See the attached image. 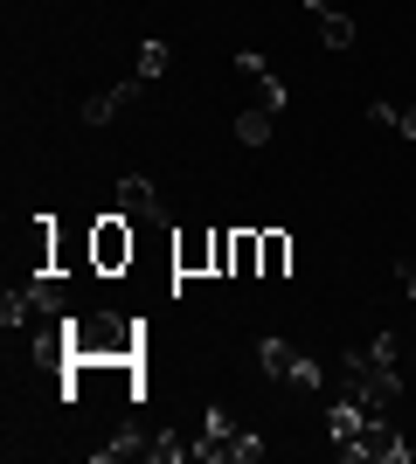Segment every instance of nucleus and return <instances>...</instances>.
I'll return each instance as SVG.
<instances>
[{"label":"nucleus","instance_id":"f8f14e48","mask_svg":"<svg viewBox=\"0 0 416 464\" xmlns=\"http://www.w3.org/2000/svg\"><path fill=\"white\" fill-rule=\"evenodd\" d=\"M326 430H334V444L347 450V444H354V437H361V430H368V409H361L354 395H347V402H334V416H326Z\"/></svg>","mask_w":416,"mask_h":464},{"label":"nucleus","instance_id":"2eb2a0df","mask_svg":"<svg viewBox=\"0 0 416 464\" xmlns=\"http://www.w3.org/2000/svg\"><path fill=\"white\" fill-rule=\"evenodd\" d=\"M264 271V243H257V229H237V271L229 277H257Z\"/></svg>","mask_w":416,"mask_h":464},{"label":"nucleus","instance_id":"423d86ee","mask_svg":"<svg viewBox=\"0 0 416 464\" xmlns=\"http://www.w3.org/2000/svg\"><path fill=\"white\" fill-rule=\"evenodd\" d=\"M119 215H132V222H167L160 188H153L146 174H125V180H119Z\"/></svg>","mask_w":416,"mask_h":464},{"label":"nucleus","instance_id":"20e7f679","mask_svg":"<svg viewBox=\"0 0 416 464\" xmlns=\"http://www.w3.org/2000/svg\"><path fill=\"white\" fill-rule=\"evenodd\" d=\"M174 271L180 277H216V229H180L174 236Z\"/></svg>","mask_w":416,"mask_h":464},{"label":"nucleus","instance_id":"ddd939ff","mask_svg":"<svg viewBox=\"0 0 416 464\" xmlns=\"http://www.w3.org/2000/svg\"><path fill=\"white\" fill-rule=\"evenodd\" d=\"M257 243H264V271L257 277H285L292 271V236L285 229H257Z\"/></svg>","mask_w":416,"mask_h":464},{"label":"nucleus","instance_id":"f3484780","mask_svg":"<svg viewBox=\"0 0 416 464\" xmlns=\"http://www.w3.org/2000/svg\"><path fill=\"white\" fill-rule=\"evenodd\" d=\"M139 450H146V437H139V430H119V437H111V444H98L91 458H98V464H119V458H139Z\"/></svg>","mask_w":416,"mask_h":464},{"label":"nucleus","instance_id":"dca6fc26","mask_svg":"<svg viewBox=\"0 0 416 464\" xmlns=\"http://www.w3.org/2000/svg\"><path fill=\"white\" fill-rule=\"evenodd\" d=\"M237 139H243V146H264V139H271V104H257V111H237Z\"/></svg>","mask_w":416,"mask_h":464},{"label":"nucleus","instance_id":"7ed1b4c3","mask_svg":"<svg viewBox=\"0 0 416 464\" xmlns=\"http://www.w3.org/2000/svg\"><path fill=\"white\" fill-rule=\"evenodd\" d=\"M340 458H347V464H361V458H382V464H410V444L396 437V423H389V416H368V430H361V437H354L347 450H340Z\"/></svg>","mask_w":416,"mask_h":464},{"label":"nucleus","instance_id":"5701e85b","mask_svg":"<svg viewBox=\"0 0 416 464\" xmlns=\"http://www.w3.org/2000/svg\"><path fill=\"white\" fill-rule=\"evenodd\" d=\"M402 291H410V305H416V271H402Z\"/></svg>","mask_w":416,"mask_h":464},{"label":"nucleus","instance_id":"4be33fe9","mask_svg":"<svg viewBox=\"0 0 416 464\" xmlns=\"http://www.w3.org/2000/svg\"><path fill=\"white\" fill-rule=\"evenodd\" d=\"M396 132H402V139H416V111H402V104H396Z\"/></svg>","mask_w":416,"mask_h":464},{"label":"nucleus","instance_id":"39448f33","mask_svg":"<svg viewBox=\"0 0 416 464\" xmlns=\"http://www.w3.org/2000/svg\"><path fill=\"white\" fill-rule=\"evenodd\" d=\"M28 305H35V326H49V319H70V291H63V271H35V277H28Z\"/></svg>","mask_w":416,"mask_h":464},{"label":"nucleus","instance_id":"4468645a","mask_svg":"<svg viewBox=\"0 0 416 464\" xmlns=\"http://www.w3.org/2000/svg\"><path fill=\"white\" fill-rule=\"evenodd\" d=\"M257 361H264V374H277V382H292V368L305 361V353H292L285 340H264V347H257Z\"/></svg>","mask_w":416,"mask_h":464},{"label":"nucleus","instance_id":"f03ea898","mask_svg":"<svg viewBox=\"0 0 416 464\" xmlns=\"http://www.w3.org/2000/svg\"><path fill=\"white\" fill-rule=\"evenodd\" d=\"M139 256V236H132V215H98L91 222V271L98 277H125Z\"/></svg>","mask_w":416,"mask_h":464},{"label":"nucleus","instance_id":"9b49d317","mask_svg":"<svg viewBox=\"0 0 416 464\" xmlns=\"http://www.w3.org/2000/svg\"><path fill=\"white\" fill-rule=\"evenodd\" d=\"M237 70H243L250 83H257V97L271 104V111H285V83L271 77V63H264V56H250V49H243V56H237Z\"/></svg>","mask_w":416,"mask_h":464},{"label":"nucleus","instance_id":"aec40b11","mask_svg":"<svg viewBox=\"0 0 416 464\" xmlns=\"http://www.w3.org/2000/svg\"><path fill=\"white\" fill-rule=\"evenodd\" d=\"M237 271V229H216V277Z\"/></svg>","mask_w":416,"mask_h":464},{"label":"nucleus","instance_id":"9d476101","mask_svg":"<svg viewBox=\"0 0 416 464\" xmlns=\"http://www.w3.org/2000/svg\"><path fill=\"white\" fill-rule=\"evenodd\" d=\"M56 222H49V215H35V222H28V271H56Z\"/></svg>","mask_w":416,"mask_h":464},{"label":"nucleus","instance_id":"412c9836","mask_svg":"<svg viewBox=\"0 0 416 464\" xmlns=\"http://www.w3.org/2000/svg\"><path fill=\"white\" fill-rule=\"evenodd\" d=\"M201 437H237V416H229V409H208V423H201Z\"/></svg>","mask_w":416,"mask_h":464},{"label":"nucleus","instance_id":"6ab92c4d","mask_svg":"<svg viewBox=\"0 0 416 464\" xmlns=\"http://www.w3.org/2000/svg\"><path fill=\"white\" fill-rule=\"evenodd\" d=\"M160 70H167V42H139V77L153 83Z\"/></svg>","mask_w":416,"mask_h":464},{"label":"nucleus","instance_id":"a211bd4d","mask_svg":"<svg viewBox=\"0 0 416 464\" xmlns=\"http://www.w3.org/2000/svg\"><path fill=\"white\" fill-rule=\"evenodd\" d=\"M188 450H195V444H180L174 430H160V437H146V458H153V464H180Z\"/></svg>","mask_w":416,"mask_h":464},{"label":"nucleus","instance_id":"0eeeda50","mask_svg":"<svg viewBox=\"0 0 416 464\" xmlns=\"http://www.w3.org/2000/svg\"><path fill=\"white\" fill-rule=\"evenodd\" d=\"M195 458H208V464H257L264 458V437H250V430H237V437H201L195 444Z\"/></svg>","mask_w":416,"mask_h":464},{"label":"nucleus","instance_id":"1a4fd4ad","mask_svg":"<svg viewBox=\"0 0 416 464\" xmlns=\"http://www.w3.org/2000/svg\"><path fill=\"white\" fill-rule=\"evenodd\" d=\"M305 14H313V28H319V42H326V49H354V21L340 14V7H326V0H305Z\"/></svg>","mask_w":416,"mask_h":464},{"label":"nucleus","instance_id":"f257e3e1","mask_svg":"<svg viewBox=\"0 0 416 464\" xmlns=\"http://www.w3.org/2000/svg\"><path fill=\"white\" fill-rule=\"evenodd\" d=\"M139 353H146V326L139 319H111V312L70 319V361H139Z\"/></svg>","mask_w":416,"mask_h":464},{"label":"nucleus","instance_id":"6e6552de","mask_svg":"<svg viewBox=\"0 0 416 464\" xmlns=\"http://www.w3.org/2000/svg\"><path fill=\"white\" fill-rule=\"evenodd\" d=\"M139 91H146V77H125V83H111V91H98L83 104V125H111L125 104H139Z\"/></svg>","mask_w":416,"mask_h":464}]
</instances>
